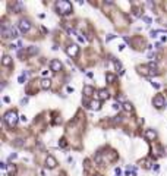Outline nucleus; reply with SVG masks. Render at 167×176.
<instances>
[{
	"instance_id": "9b49d317",
	"label": "nucleus",
	"mask_w": 167,
	"mask_h": 176,
	"mask_svg": "<svg viewBox=\"0 0 167 176\" xmlns=\"http://www.w3.org/2000/svg\"><path fill=\"white\" fill-rule=\"evenodd\" d=\"M89 107H91V109L93 110H100L101 109V101L100 100H93L91 101V104H89Z\"/></svg>"
},
{
	"instance_id": "dca6fc26",
	"label": "nucleus",
	"mask_w": 167,
	"mask_h": 176,
	"mask_svg": "<svg viewBox=\"0 0 167 176\" xmlns=\"http://www.w3.org/2000/svg\"><path fill=\"white\" fill-rule=\"evenodd\" d=\"M8 173H9L10 176H13V175L16 173V167H15V166H12V164H9V166H8Z\"/></svg>"
},
{
	"instance_id": "1a4fd4ad",
	"label": "nucleus",
	"mask_w": 167,
	"mask_h": 176,
	"mask_svg": "<svg viewBox=\"0 0 167 176\" xmlns=\"http://www.w3.org/2000/svg\"><path fill=\"white\" fill-rule=\"evenodd\" d=\"M144 137L148 139V141H154V139H156V137H157V134H156V131H154V129H147V131H145V134H144Z\"/></svg>"
},
{
	"instance_id": "6e6552de",
	"label": "nucleus",
	"mask_w": 167,
	"mask_h": 176,
	"mask_svg": "<svg viewBox=\"0 0 167 176\" xmlns=\"http://www.w3.org/2000/svg\"><path fill=\"white\" fill-rule=\"evenodd\" d=\"M45 164H47V167L54 169L56 166H57V161H56V158L53 157V156H47V158H45Z\"/></svg>"
},
{
	"instance_id": "0eeeda50",
	"label": "nucleus",
	"mask_w": 167,
	"mask_h": 176,
	"mask_svg": "<svg viewBox=\"0 0 167 176\" xmlns=\"http://www.w3.org/2000/svg\"><path fill=\"white\" fill-rule=\"evenodd\" d=\"M50 69H51L53 72H59L60 69H62V63H60V60L53 59L51 62H50Z\"/></svg>"
},
{
	"instance_id": "f8f14e48",
	"label": "nucleus",
	"mask_w": 167,
	"mask_h": 176,
	"mask_svg": "<svg viewBox=\"0 0 167 176\" xmlns=\"http://www.w3.org/2000/svg\"><path fill=\"white\" fill-rule=\"evenodd\" d=\"M2 65H3V66H10L12 65V57L8 56V54H4L3 59H2Z\"/></svg>"
},
{
	"instance_id": "bb28decb",
	"label": "nucleus",
	"mask_w": 167,
	"mask_h": 176,
	"mask_svg": "<svg viewBox=\"0 0 167 176\" xmlns=\"http://www.w3.org/2000/svg\"><path fill=\"white\" fill-rule=\"evenodd\" d=\"M13 158H16V153H13V154L9 156V160H13Z\"/></svg>"
},
{
	"instance_id": "ddd939ff",
	"label": "nucleus",
	"mask_w": 167,
	"mask_h": 176,
	"mask_svg": "<svg viewBox=\"0 0 167 176\" xmlns=\"http://www.w3.org/2000/svg\"><path fill=\"white\" fill-rule=\"evenodd\" d=\"M98 97H100V100H107V98H108V91L106 90V88L100 90V91H98Z\"/></svg>"
},
{
	"instance_id": "aec40b11",
	"label": "nucleus",
	"mask_w": 167,
	"mask_h": 176,
	"mask_svg": "<svg viewBox=\"0 0 167 176\" xmlns=\"http://www.w3.org/2000/svg\"><path fill=\"white\" fill-rule=\"evenodd\" d=\"M148 67H149V69H154V72H157V71H156V69H157V63H156V62H149V63H148Z\"/></svg>"
},
{
	"instance_id": "c756f323",
	"label": "nucleus",
	"mask_w": 167,
	"mask_h": 176,
	"mask_svg": "<svg viewBox=\"0 0 167 176\" xmlns=\"http://www.w3.org/2000/svg\"><path fill=\"white\" fill-rule=\"evenodd\" d=\"M16 145H18V147H21V145H22V141H21V139H16Z\"/></svg>"
},
{
	"instance_id": "cd10ccee",
	"label": "nucleus",
	"mask_w": 167,
	"mask_h": 176,
	"mask_svg": "<svg viewBox=\"0 0 167 176\" xmlns=\"http://www.w3.org/2000/svg\"><path fill=\"white\" fill-rule=\"evenodd\" d=\"M152 87H154V88H157V90H158V88H160V87H161V85H160V84H157V82H152Z\"/></svg>"
},
{
	"instance_id": "4468645a",
	"label": "nucleus",
	"mask_w": 167,
	"mask_h": 176,
	"mask_svg": "<svg viewBox=\"0 0 167 176\" xmlns=\"http://www.w3.org/2000/svg\"><path fill=\"white\" fill-rule=\"evenodd\" d=\"M50 85H51V81H50V79H43V81H41V88H43V90H48Z\"/></svg>"
},
{
	"instance_id": "72a5a7b5",
	"label": "nucleus",
	"mask_w": 167,
	"mask_h": 176,
	"mask_svg": "<svg viewBox=\"0 0 167 176\" xmlns=\"http://www.w3.org/2000/svg\"><path fill=\"white\" fill-rule=\"evenodd\" d=\"M3 101H4V103H9L10 100H9V97H4V98H3Z\"/></svg>"
},
{
	"instance_id": "2eb2a0df",
	"label": "nucleus",
	"mask_w": 167,
	"mask_h": 176,
	"mask_svg": "<svg viewBox=\"0 0 167 176\" xmlns=\"http://www.w3.org/2000/svg\"><path fill=\"white\" fill-rule=\"evenodd\" d=\"M123 110H126V112H132V110H134V106L130 104L129 101H126V103H123Z\"/></svg>"
},
{
	"instance_id": "a211bd4d",
	"label": "nucleus",
	"mask_w": 167,
	"mask_h": 176,
	"mask_svg": "<svg viewBox=\"0 0 167 176\" xmlns=\"http://www.w3.org/2000/svg\"><path fill=\"white\" fill-rule=\"evenodd\" d=\"M37 52H38V49L35 47V46H31L30 49H28V54H31V56H32V54H35Z\"/></svg>"
},
{
	"instance_id": "20e7f679",
	"label": "nucleus",
	"mask_w": 167,
	"mask_h": 176,
	"mask_svg": "<svg viewBox=\"0 0 167 176\" xmlns=\"http://www.w3.org/2000/svg\"><path fill=\"white\" fill-rule=\"evenodd\" d=\"M18 26H19V31H21L22 34H25V32H28V31H30V28H31V22L28 21V19L24 18V19H21V21H19Z\"/></svg>"
},
{
	"instance_id": "2f4dec72",
	"label": "nucleus",
	"mask_w": 167,
	"mask_h": 176,
	"mask_svg": "<svg viewBox=\"0 0 167 176\" xmlns=\"http://www.w3.org/2000/svg\"><path fill=\"white\" fill-rule=\"evenodd\" d=\"M67 93H73V87H67Z\"/></svg>"
},
{
	"instance_id": "423d86ee",
	"label": "nucleus",
	"mask_w": 167,
	"mask_h": 176,
	"mask_svg": "<svg viewBox=\"0 0 167 176\" xmlns=\"http://www.w3.org/2000/svg\"><path fill=\"white\" fill-rule=\"evenodd\" d=\"M66 53H67V56H71V57H76L78 56V53H79V47L76 44H71L69 47L66 49Z\"/></svg>"
},
{
	"instance_id": "7c9ffc66",
	"label": "nucleus",
	"mask_w": 167,
	"mask_h": 176,
	"mask_svg": "<svg viewBox=\"0 0 167 176\" xmlns=\"http://www.w3.org/2000/svg\"><path fill=\"white\" fill-rule=\"evenodd\" d=\"M28 103V98H22V101H21V104H26Z\"/></svg>"
},
{
	"instance_id": "412c9836",
	"label": "nucleus",
	"mask_w": 167,
	"mask_h": 176,
	"mask_svg": "<svg viewBox=\"0 0 167 176\" xmlns=\"http://www.w3.org/2000/svg\"><path fill=\"white\" fill-rule=\"evenodd\" d=\"M24 79H25V72H24L22 75L19 76V79H18V81H19V84H24Z\"/></svg>"
},
{
	"instance_id": "f03ea898",
	"label": "nucleus",
	"mask_w": 167,
	"mask_h": 176,
	"mask_svg": "<svg viewBox=\"0 0 167 176\" xmlns=\"http://www.w3.org/2000/svg\"><path fill=\"white\" fill-rule=\"evenodd\" d=\"M2 35H3L4 38H16L18 37V31H16V28L13 25L4 22L3 25H2Z\"/></svg>"
},
{
	"instance_id": "b1692460",
	"label": "nucleus",
	"mask_w": 167,
	"mask_h": 176,
	"mask_svg": "<svg viewBox=\"0 0 167 176\" xmlns=\"http://www.w3.org/2000/svg\"><path fill=\"white\" fill-rule=\"evenodd\" d=\"M59 145L60 147H66V141H65V139H62V141L59 143Z\"/></svg>"
},
{
	"instance_id": "f257e3e1",
	"label": "nucleus",
	"mask_w": 167,
	"mask_h": 176,
	"mask_svg": "<svg viewBox=\"0 0 167 176\" xmlns=\"http://www.w3.org/2000/svg\"><path fill=\"white\" fill-rule=\"evenodd\" d=\"M56 10H57L59 15L66 16V15H69V13H72L73 9H72V4L69 3V2H66V0H60V2L56 3Z\"/></svg>"
},
{
	"instance_id": "393cba45",
	"label": "nucleus",
	"mask_w": 167,
	"mask_h": 176,
	"mask_svg": "<svg viewBox=\"0 0 167 176\" xmlns=\"http://www.w3.org/2000/svg\"><path fill=\"white\" fill-rule=\"evenodd\" d=\"M19 119L22 120V122H26V120H28V117H26V116H25V115H22V116L19 117Z\"/></svg>"
},
{
	"instance_id": "f3484780",
	"label": "nucleus",
	"mask_w": 167,
	"mask_h": 176,
	"mask_svg": "<svg viewBox=\"0 0 167 176\" xmlns=\"http://www.w3.org/2000/svg\"><path fill=\"white\" fill-rule=\"evenodd\" d=\"M106 79H107V82H114V81H116V75H113V73H107V75H106Z\"/></svg>"
},
{
	"instance_id": "7ed1b4c3",
	"label": "nucleus",
	"mask_w": 167,
	"mask_h": 176,
	"mask_svg": "<svg viewBox=\"0 0 167 176\" xmlns=\"http://www.w3.org/2000/svg\"><path fill=\"white\" fill-rule=\"evenodd\" d=\"M3 120L9 128H15L16 123H18V113H16L15 110H9V112L4 113Z\"/></svg>"
},
{
	"instance_id": "a878e982",
	"label": "nucleus",
	"mask_w": 167,
	"mask_h": 176,
	"mask_svg": "<svg viewBox=\"0 0 167 176\" xmlns=\"http://www.w3.org/2000/svg\"><path fill=\"white\" fill-rule=\"evenodd\" d=\"M142 19H144L145 22H148V24H151V19H149V18H148V16H144V18H142Z\"/></svg>"
},
{
	"instance_id": "c85d7f7f",
	"label": "nucleus",
	"mask_w": 167,
	"mask_h": 176,
	"mask_svg": "<svg viewBox=\"0 0 167 176\" xmlns=\"http://www.w3.org/2000/svg\"><path fill=\"white\" fill-rule=\"evenodd\" d=\"M113 38H114V35H113V34H110V35L106 38V40H107V41H110V40H113Z\"/></svg>"
},
{
	"instance_id": "473e14b6",
	"label": "nucleus",
	"mask_w": 167,
	"mask_h": 176,
	"mask_svg": "<svg viewBox=\"0 0 167 176\" xmlns=\"http://www.w3.org/2000/svg\"><path fill=\"white\" fill-rule=\"evenodd\" d=\"M0 169H2V170H4V169H6V164H4V163H2V164H0Z\"/></svg>"
},
{
	"instance_id": "4be33fe9",
	"label": "nucleus",
	"mask_w": 167,
	"mask_h": 176,
	"mask_svg": "<svg viewBox=\"0 0 167 176\" xmlns=\"http://www.w3.org/2000/svg\"><path fill=\"white\" fill-rule=\"evenodd\" d=\"M114 172H116V175H117V176H122V170H120V167H116Z\"/></svg>"
},
{
	"instance_id": "6ab92c4d",
	"label": "nucleus",
	"mask_w": 167,
	"mask_h": 176,
	"mask_svg": "<svg viewBox=\"0 0 167 176\" xmlns=\"http://www.w3.org/2000/svg\"><path fill=\"white\" fill-rule=\"evenodd\" d=\"M113 62H114V66H116V69H117V71H120V72H122L123 71V69H122V63H120V62H119V60H113Z\"/></svg>"
},
{
	"instance_id": "39448f33",
	"label": "nucleus",
	"mask_w": 167,
	"mask_h": 176,
	"mask_svg": "<svg viewBox=\"0 0 167 176\" xmlns=\"http://www.w3.org/2000/svg\"><path fill=\"white\" fill-rule=\"evenodd\" d=\"M152 104L156 106L157 109H163V107H164V104H166V101H164V97L161 95V94L156 95V97L152 98Z\"/></svg>"
},
{
	"instance_id": "9d476101",
	"label": "nucleus",
	"mask_w": 167,
	"mask_h": 176,
	"mask_svg": "<svg viewBox=\"0 0 167 176\" xmlns=\"http://www.w3.org/2000/svg\"><path fill=\"white\" fill-rule=\"evenodd\" d=\"M84 94H85V97H89V95H93V94H94V87H91V85H85V87H84Z\"/></svg>"
},
{
	"instance_id": "5701e85b",
	"label": "nucleus",
	"mask_w": 167,
	"mask_h": 176,
	"mask_svg": "<svg viewBox=\"0 0 167 176\" xmlns=\"http://www.w3.org/2000/svg\"><path fill=\"white\" fill-rule=\"evenodd\" d=\"M113 109H114V110H119V109H120V104H117V103H114V104H113Z\"/></svg>"
}]
</instances>
